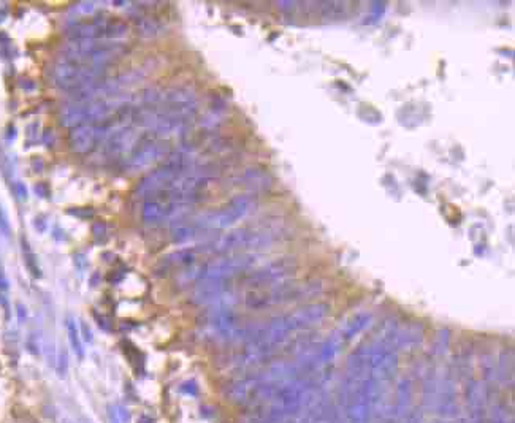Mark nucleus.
<instances>
[{
    "instance_id": "10",
    "label": "nucleus",
    "mask_w": 515,
    "mask_h": 423,
    "mask_svg": "<svg viewBox=\"0 0 515 423\" xmlns=\"http://www.w3.org/2000/svg\"><path fill=\"white\" fill-rule=\"evenodd\" d=\"M327 382H320L309 391L299 409L286 423H336L338 409Z\"/></svg>"
},
{
    "instance_id": "19",
    "label": "nucleus",
    "mask_w": 515,
    "mask_h": 423,
    "mask_svg": "<svg viewBox=\"0 0 515 423\" xmlns=\"http://www.w3.org/2000/svg\"><path fill=\"white\" fill-rule=\"evenodd\" d=\"M404 423H423V414L422 409H412L409 411V414L404 419Z\"/></svg>"
},
{
    "instance_id": "20",
    "label": "nucleus",
    "mask_w": 515,
    "mask_h": 423,
    "mask_svg": "<svg viewBox=\"0 0 515 423\" xmlns=\"http://www.w3.org/2000/svg\"><path fill=\"white\" fill-rule=\"evenodd\" d=\"M68 214H73V216H80V217H92L94 211L91 208H75V210H68Z\"/></svg>"
},
{
    "instance_id": "14",
    "label": "nucleus",
    "mask_w": 515,
    "mask_h": 423,
    "mask_svg": "<svg viewBox=\"0 0 515 423\" xmlns=\"http://www.w3.org/2000/svg\"><path fill=\"white\" fill-rule=\"evenodd\" d=\"M138 129L130 125V127H123L114 130L105 138L103 144V158L107 159H124L125 155L130 153V149L134 148L136 140L140 137Z\"/></svg>"
},
{
    "instance_id": "1",
    "label": "nucleus",
    "mask_w": 515,
    "mask_h": 423,
    "mask_svg": "<svg viewBox=\"0 0 515 423\" xmlns=\"http://www.w3.org/2000/svg\"><path fill=\"white\" fill-rule=\"evenodd\" d=\"M216 173L207 164H197L143 198L141 221L148 226L170 222L202 200Z\"/></svg>"
},
{
    "instance_id": "24",
    "label": "nucleus",
    "mask_w": 515,
    "mask_h": 423,
    "mask_svg": "<svg viewBox=\"0 0 515 423\" xmlns=\"http://www.w3.org/2000/svg\"><path fill=\"white\" fill-rule=\"evenodd\" d=\"M0 290H8V279L7 276H5L2 266H0Z\"/></svg>"
},
{
    "instance_id": "21",
    "label": "nucleus",
    "mask_w": 515,
    "mask_h": 423,
    "mask_svg": "<svg viewBox=\"0 0 515 423\" xmlns=\"http://www.w3.org/2000/svg\"><path fill=\"white\" fill-rule=\"evenodd\" d=\"M0 230H2L5 235H10V226H8L7 217H5V214L2 211V208H0Z\"/></svg>"
},
{
    "instance_id": "15",
    "label": "nucleus",
    "mask_w": 515,
    "mask_h": 423,
    "mask_svg": "<svg viewBox=\"0 0 515 423\" xmlns=\"http://www.w3.org/2000/svg\"><path fill=\"white\" fill-rule=\"evenodd\" d=\"M485 423H514L512 407L501 400L487 401Z\"/></svg>"
},
{
    "instance_id": "18",
    "label": "nucleus",
    "mask_w": 515,
    "mask_h": 423,
    "mask_svg": "<svg viewBox=\"0 0 515 423\" xmlns=\"http://www.w3.org/2000/svg\"><path fill=\"white\" fill-rule=\"evenodd\" d=\"M92 232H94V237H96L97 241H105L107 239V233H108V228H107V224L105 222H96L94 224L92 227Z\"/></svg>"
},
{
    "instance_id": "8",
    "label": "nucleus",
    "mask_w": 515,
    "mask_h": 423,
    "mask_svg": "<svg viewBox=\"0 0 515 423\" xmlns=\"http://www.w3.org/2000/svg\"><path fill=\"white\" fill-rule=\"evenodd\" d=\"M130 100L127 97L113 96L105 98H96L83 103H68L61 111V124L64 127H76L81 124H92L105 119L112 118L114 113H118L125 103Z\"/></svg>"
},
{
    "instance_id": "23",
    "label": "nucleus",
    "mask_w": 515,
    "mask_h": 423,
    "mask_svg": "<svg viewBox=\"0 0 515 423\" xmlns=\"http://www.w3.org/2000/svg\"><path fill=\"white\" fill-rule=\"evenodd\" d=\"M181 390L184 391V393H189V395H196L197 393V387H196V384H193V382L184 384Z\"/></svg>"
},
{
    "instance_id": "17",
    "label": "nucleus",
    "mask_w": 515,
    "mask_h": 423,
    "mask_svg": "<svg viewBox=\"0 0 515 423\" xmlns=\"http://www.w3.org/2000/svg\"><path fill=\"white\" fill-rule=\"evenodd\" d=\"M23 250H24L25 263H28V268L30 270V273H32L35 278H40V268H39V265H36V260L34 257L32 250H30L29 244L25 241H23Z\"/></svg>"
},
{
    "instance_id": "6",
    "label": "nucleus",
    "mask_w": 515,
    "mask_h": 423,
    "mask_svg": "<svg viewBox=\"0 0 515 423\" xmlns=\"http://www.w3.org/2000/svg\"><path fill=\"white\" fill-rule=\"evenodd\" d=\"M273 230L266 227H243L222 233L207 244L197 246L202 255H230L265 248L273 241Z\"/></svg>"
},
{
    "instance_id": "5",
    "label": "nucleus",
    "mask_w": 515,
    "mask_h": 423,
    "mask_svg": "<svg viewBox=\"0 0 515 423\" xmlns=\"http://www.w3.org/2000/svg\"><path fill=\"white\" fill-rule=\"evenodd\" d=\"M254 200L249 195H238L232 200L225 203L218 210L207 211L198 214V216L187 219L173 228L171 238L175 243H186L191 239L202 237V235H209L222 232L225 228H230L236 222L248 216Z\"/></svg>"
},
{
    "instance_id": "7",
    "label": "nucleus",
    "mask_w": 515,
    "mask_h": 423,
    "mask_svg": "<svg viewBox=\"0 0 515 423\" xmlns=\"http://www.w3.org/2000/svg\"><path fill=\"white\" fill-rule=\"evenodd\" d=\"M127 45L123 41L72 40L67 41L62 54L67 59L81 62L84 65L108 70L109 67L127 54Z\"/></svg>"
},
{
    "instance_id": "2",
    "label": "nucleus",
    "mask_w": 515,
    "mask_h": 423,
    "mask_svg": "<svg viewBox=\"0 0 515 423\" xmlns=\"http://www.w3.org/2000/svg\"><path fill=\"white\" fill-rule=\"evenodd\" d=\"M328 310L330 307L324 303H316L273 318L248 336V343L236 360V365L246 369L262 363L271 354L287 346L299 332H306L322 322L327 317Z\"/></svg>"
},
{
    "instance_id": "13",
    "label": "nucleus",
    "mask_w": 515,
    "mask_h": 423,
    "mask_svg": "<svg viewBox=\"0 0 515 423\" xmlns=\"http://www.w3.org/2000/svg\"><path fill=\"white\" fill-rule=\"evenodd\" d=\"M297 270V263L293 259L282 257L273 262L262 265L260 268H252L244 273L243 282L249 289H262V287L276 285L280 282L293 278Z\"/></svg>"
},
{
    "instance_id": "25",
    "label": "nucleus",
    "mask_w": 515,
    "mask_h": 423,
    "mask_svg": "<svg viewBox=\"0 0 515 423\" xmlns=\"http://www.w3.org/2000/svg\"><path fill=\"white\" fill-rule=\"evenodd\" d=\"M434 423H443V422H441V420H438V422H434Z\"/></svg>"
},
{
    "instance_id": "12",
    "label": "nucleus",
    "mask_w": 515,
    "mask_h": 423,
    "mask_svg": "<svg viewBox=\"0 0 515 423\" xmlns=\"http://www.w3.org/2000/svg\"><path fill=\"white\" fill-rule=\"evenodd\" d=\"M171 141L152 132H141L134 148L124 158V169L129 171L143 170L146 166L170 154Z\"/></svg>"
},
{
    "instance_id": "11",
    "label": "nucleus",
    "mask_w": 515,
    "mask_h": 423,
    "mask_svg": "<svg viewBox=\"0 0 515 423\" xmlns=\"http://www.w3.org/2000/svg\"><path fill=\"white\" fill-rule=\"evenodd\" d=\"M129 34V25L125 21L108 14H97L87 21H80L67 30L68 41L72 40H97V41H116Z\"/></svg>"
},
{
    "instance_id": "22",
    "label": "nucleus",
    "mask_w": 515,
    "mask_h": 423,
    "mask_svg": "<svg viewBox=\"0 0 515 423\" xmlns=\"http://www.w3.org/2000/svg\"><path fill=\"white\" fill-rule=\"evenodd\" d=\"M57 371H59L61 376L65 374V371H67V355H65V352H62V355H61L59 368H57Z\"/></svg>"
},
{
    "instance_id": "9",
    "label": "nucleus",
    "mask_w": 515,
    "mask_h": 423,
    "mask_svg": "<svg viewBox=\"0 0 515 423\" xmlns=\"http://www.w3.org/2000/svg\"><path fill=\"white\" fill-rule=\"evenodd\" d=\"M316 287L313 284H298L288 279L276 285L262 287V289H249L244 295V305L249 310H265V307L284 305V303L295 301L306 295H313Z\"/></svg>"
},
{
    "instance_id": "3",
    "label": "nucleus",
    "mask_w": 515,
    "mask_h": 423,
    "mask_svg": "<svg viewBox=\"0 0 515 423\" xmlns=\"http://www.w3.org/2000/svg\"><path fill=\"white\" fill-rule=\"evenodd\" d=\"M325 380H328V376L324 374V369L282 380L265 398L246 406L240 423H286L299 409L309 391Z\"/></svg>"
},
{
    "instance_id": "16",
    "label": "nucleus",
    "mask_w": 515,
    "mask_h": 423,
    "mask_svg": "<svg viewBox=\"0 0 515 423\" xmlns=\"http://www.w3.org/2000/svg\"><path fill=\"white\" fill-rule=\"evenodd\" d=\"M67 332H68V339H70L73 352L76 354L78 358L83 360L84 358V349H83V344H81L80 333H78L76 323L73 322V321H68L67 322Z\"/></svg>"
},
{
    "instance_id": "4",
    "label": "nucleus",
    "mask_w": 515,
    "mask_h": 423,
    "mask_svg": "<svg viewBox=\"0 0 515 423\" xmlns=\"http://www.w3.org/2000/svg\"><path fill=\"white\" fill-rule=\"evenodd\" d=\"M339 409L343 423H371L372 420L366 344H361L349 355L343 387H341Z\"/></svg>"
}]
</instances>
